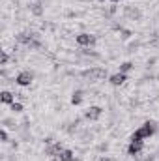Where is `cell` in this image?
Masks as SVG:
<instances>
[{
  "mask_svg": "<svg viewBox=\"0 0 159 161\" xmlns=\"http://www.w3.org/2000/svg\"><path fill=\"white\" fill-rule=\"evenodd\" d=\"M157 131V127H156V124L154 122H144L133 135H131V141H142V139H150L154 133Z\"/></svg>",
  "mask_w": 159,
  "mask_h": 161,
  "instance_id": "1",
  "label": "cell"
},
{
  "mask_svg": "<svg viewBox=\"0 0 159 161\" xmlns=\"http://www.w3.org/2000/svg\"><path fill=\"white\" fill-rule=\"evenodd\" d=\"M82 79H86L88 82H96V80H101L107 77V69L105 68H90V69H84L80 73Z\"/></svg>",
  "mask_w": 159,
  "mask_h": 161,
  "instance_id": "2",
  "label": "cell"
},
{
  "mask_svg": "<svg viewBox=\"0 0 159 161\" xmlns=\"http://www.w3.org/2000/svg\"><path fill=\"white\" fill-rule=\"evenodd\" d=\"M32 80H34V73H32V71H28V69L21 71V73L15 77V82H17L19 86H30V84H32Z\"/></svg>",
  "mask_w": 159,
  "mask_h": 161,
  "instance_id": "3",
  "label": "cell"
},
{
  "mask_svg": "<svg viewBox=\"0 0 159 161\" xmlns=\"http://www.w3.org/2000/svg\"><path fill=\"white\" fill-rule=\"evenodd\" d=\"M77 43H79L80 47H92L94 43H96V36H92V34H86V32H82V34H79L77 38Z\"/></svg>",
  "mask_w": 159,
  "mask_h": 161,
  "instance_id": "4",
  "label": "cell"
},
{
  "mask_svg": "<svg viewBox=\"0 0 159 161\" xmlns=\"http://www.w3.org/2000/svg\"><path fill=\"white\" fill-rule=\"evenodd\" d=\"M101 113H103V109H101V107H88V109H86V113H84V118H86V120H90V122H96V120H99Z\"/></svg>",
  "mask_w": 159,
  "mask_h": 161,
  "instance_id": "5",
  "label": "cell"
},
{
  "mask_svg": "<svg viewBox=\"0 0 159 161\" xmlns=\"http://www.w3.org/2000/svg\"><path fill=\"white\" fill-rule=\"evenodd\" d=\"M142 141H131L129 142V146H127V154L131 156V158H137L139 154H140V150H142Z\"/></svg>",
  "mask_w": 159,
  "mask_h": 161,
  "instance_id": "6",
  "label": "cell"
},
{
  "mask_svg": "<svg viewBox=\"0 0 159 161\" xmlns=\"http://www.w3.org/2000/svg\"><path fill=\"white\" fill-rule=\"evenodd\" d=\"M123 13H125V17H129L131 21H139V19L142 17V13H140V9H139V8H133V6H125V9H123Z\"/></svg>",
  "mask_w": 159,
  "mask_h": 161,
  "instance_id": "7",
  "label": "cell"
},
{
  "mask_svg": "<svg viewBox=\"0 0 159 161\" xmlns=\"http://www.w3.org/2000/svg\"><path fill=\"white\" fill-rule=\"evenodd\" d=\"M62 150H64V146H62L60 142H52V144H49V146L45 148V154L51 156V158H54V156H58Z\"/></svg>",
  "mask_w": 159,
  "mask_h": 161,
  "instance_id": "8",
  "label": "cell"
},
{
  "mask_svg": "<svg viewBox=\"0 0 159 161\" xmlns=\"http://www.w3.org/2000/svg\"><path fill=\"white\" fill-rule=\"evenodd\" d=\"M52 161H75V156H73V152H71V150H66V148H64L58 156H54V158H52Z\"/></svg>",
  "mask_w": 159,
  "mask_h": 161,
  "instance_id": "9",
  "label": "cell"
},
{
  "mask_svg": "<svg viewBox=\"0 0 159 161\" xmlns=\"http://www.w3.org/2000/svg\"><path fill=\"white\" fill-rule=\"evenodd\" d=\"M125 80H127V77H125V73H114V75H111V77H109V82H111V84H112V86H122V84H123V82H125Z\"/></svg>",
  "mask_w": 159,
  "mask_h": 161,
  "instance_id": "10",
  "label": "cell"
},
{
  "mask_svg": "<svg viewBox=\"0 0 159 161\" xmlns=\"http://www.w3.org/2000/svg\"><path fill=\"white\" fill-rule=\"evenodd\" d=\"M0 101H2V103H6V105H11V103L15 101V96H13L11 92H8V90H4V92L0 94Z\"/></svg>",
  "mask_w": 159,
  "mask_h": 161,
  "instance_id": "11",
  "label": "cell"
},
{
  "mask_svg": "<svg viewBox=\"0 0 159 161\" xmlns=\"http://www.w3.org/2000/svg\"><path fill=\"white\" fill-rule=\"evenodd\" d=\"M82 99H84V92H82V90L73 92V96H71V103H73V105H80Z\"/></svg>",
  "mask_w": 159,
  "mask_h": 161,
  "instance_id": "12",
  "label": "cell"
},
{
  "mask_svg": "<svg viewBox=\"0 0 159 161\" xmlns=\"http://www.w3.org/2000/svg\"><path fill=\"white\" fill-rule=\"evenodd\" d=\"M30 11H32V15L41 17L43 15V6L41 4H30Z\"/></svg>",
  "mask_w": 159,
  "mask_h": 161,
  "instance_id": "13",
  "label": "cell"
},
{
  "mask_svg": "<svg viewBox=\"0 0 159 161\" xmlns=\"http://www.w3.org/2000/svg\"><path fill=\"white\" fill-rule=\"evenodd\" d=\"M133 68H135L133 62H122V64H120V73H127V71H131Z\"/></svg>",
  "mask_w": 159,
  "mask_h": 161,
  "instance_id": "14",
  "label": "cell"
},
{
  "mask_svg": "<svg viewBox=\"0 0 159 161\" xmlns=\"http://www.w3.org/2000/svg\"><path fill=\"white\" fill-rule=\"evenodd\" d=\"M9 111H11V113H15V114H19V113H23V105L13 101V103L9 105Z\"/></svg>",
  "mask_w": 159,
  "mask_h": 161,
  "instance_id": "15",
  "label": "cell"
},
{
  "mask_svg": "<svg viewBox=\"0 0 159 161\" xmlns=\"http://www.w3.org/2000/svg\"><path fill=\"white\" fill-rule=\"evenodd\" d=\"M8 62H9V54L4 51V53H2V58H0V66H6Z\"/></svg>",
  "mask_w": 159,
  "mask_h": 161,
  "instance_id": "16",
  "label": "cell"
},
{
  "mask_svg": "<svg viewBox=\"0 0 159 161\" xmlns=\"http://www.w3.org/2000/svg\"><path fill=\"white\" fill-rule=\"evenodd\" d=\"M0 141L2 142H8V131L6 129H0Z\"/></svg>",
  "mask_w": 159,
  "mask_h": 161,
  "instance_id": "17",
  "label": "cell"
},
{
  "mask_svg": "<svg viewBox=\"0 0 159 161\" xmlns=\"http://www.w3.org/2000/svg\"><path fill=\"white\" fill-rule=\"evenodd\" d=\"M120 34H122V38H123V40H129V38H131V32H129V30H123V28H122V30H120Z\"/></svg>",
  "mask_w": 159,
  "mask_h": 161,
  "instance_id": "18",
  "label": "cell"
},
{
  "mask_svg": "<svg viewBox=\"0 0 159 161\" xmlns=\"http://www.w3.org/2000/svg\"><path fill=\"white\" fill-rule=\"evenodd\" d=\"M107 148H109L107 144H99V146H97V150H99V152H103V150H107Z\"/></svg>",
  "mask_w": 159,
  "mask_h": 161,
  "instance_id": "19",
  "label": "cell"
},
{
  "mask_svg": "<svg viewBox=\"0 0 159 161\" xmlns=\"http://www.w3.org/2000/svg\"><path fill=\"white\" fill-rule=\"evenodd\" d=\"M142 161H154V156H148V158H144Z\"/></svg>",
  "mask_w": 159,
  "mask_h": 161,
  "instance_id": "20",
  "label": "cell"
},
{
  "mask_svg": "<svg viewBox=\"0 0 159 161\" xmlns=\"http://www.w3.org/2000/svg\"><path fill=\"white\" fill-rule=\"evenodd\" d=\"M99 161H114V159H111V158H101Z\"/></svg>",
  "mask_w": 159,
  "mask_h": 161,
  "instance_id": "21",
  "label": "cell"
},
{
  "mask_svg": "<svg viewBox=\"0 0 159 161\" xmlns=\"http://www.w3.org/2000/svg\"><path fill=\"white\" fill-rule=\"evenodd\" d=\"M111 2H120V0H111Z\"/></svg>",
  "mask_w": 159,
  "mask_h": 161,
  "instance_id": "22",
  "label": "cell"
},
{
  "mask_svg": "<svg viewBox=\"0 0 159 161\" xmlns=\"http://www.w3.org/2000/svg\"><path fill=\"white\" fill-rule=\"evenodd\" d=\"M99 2H107V0H99Z\"/></svg>",
  "mask_w": 159,
  "mask_h": 161,
  "instance_id": "23",
  "label": "cell"
},
{
  "mask_svg": "<svg viewBox=\"0 0 159 161\" xmlns=\"http://www.w3.org/2000/svg\"><path fill=\"white\" fill-rule=\"evenodd\" d=\"M79 2H86V0H79Z\"/></svg>",
  "mask_w": 159,
  "mask_h": 161,
  "instance_id": "24",
  "label": "cell"
}]
</instances>
